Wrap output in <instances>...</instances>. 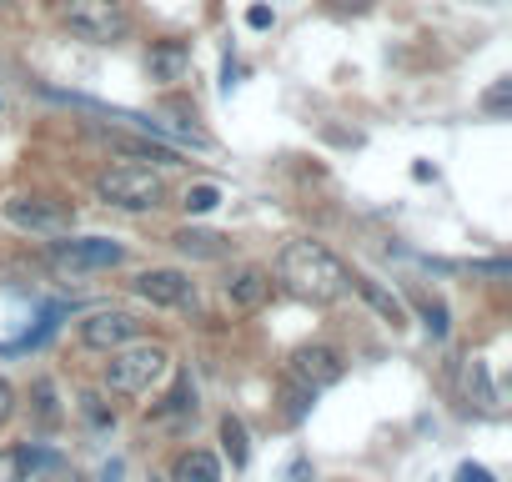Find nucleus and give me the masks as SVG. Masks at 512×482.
Segmentation results:
<instances>
[{
	"mask_svg": "<svg viewBox=\"0 0 512 482\" xmlns=\"http://www.w3.org/2000/svg\"><path fill=\"white\" fill-rule=\"evenodd\" d=\"M277 277L287 282L292 297L317 302V307H327L347 292V267L322 247V241H287L282 257H277Z\"/></svg>",
	"mask_w": 512,
	"mask_h": 482,
	"instance_id": "f257e3e1",
	"label": "nucleus"
},
{
	"mask_svg": "<svg viewBox=\"0 0 512 482\" xmlns=\"http://www.w3.org/2000/svg\"><path fill=\"white\" fill-rule=\"evenodd\" d=\"M166 367H171V352L161 342H126L106 362V387L126 392V397H141V392H151L166 377Z\"/></svg>",
	"mask_w": 512,
	"mask_h": 482,
	"instance_id": "f03ea898",
	"label": "nucleus"
},
{
	"mask_svg": "<svg viewBox=\"0 0 512 482\" xmlns=\"http://www.w3.org/2000/svg\"><path fill=\"white\" fill-rule=\"evenodd\" d=\"M61 21L91 46H116L131 36V16L121 0H61Z\"/></svg>",
	"mask_w": 512,
	"mask_h": 482,
	"instance_id": "7ed1b4c3",
	"label": "nucleus"
},
{
	"mask_svg": "<svg viewBox=\"0 0 512 482\" xmlns=\"http://www.w3.org/2000/svg\"><path fill=\"white\" fill-rule=\"evenodd\" d=\"M96 196L111 201V206H126V211H151V206H161L166 181H161V171L126 161V166H111V171L96 176Z\"/></svg>",
	"mask_w": 512,
	"mask_h": 482,
	"instance_id": "20e7f679",
	"label": "nucleus"
},
{
	"mask_svg": "<svg viewBox=\"0 0 512 482\" xmlns=\"http://www.w3.org/2000/svg\"><path fill=\"white\" fill-rule=\"evenodd\" d=\"M121 262H126V247H116V241H106V236H71V241H56V252H51V267L61 277L111 272Z\"/></svg>",
	"mask_w": 512,
	"mask_h": 482,
	"instance_id": "39448f33",
	"label": "nucleus"
},
{
	"mask_svg": "<svg viewBox=\"0 0 512 482\" xmlns=\"http://www.w3.org/2000/svg\"><path fill=\"white\" fill-rule=\"evenodd\" d=\"M6 221L16 231H31V236H66L76 216H71V206L46 201V196H11L6 201Z\"/></svg>",
	"mask_w": 512,
	"mask_h": 482,
	"instance_id": "423d86ee",
	"label": "nucleus"
},
{
	"mask_svg": "<svg viewBox=\"0 0 512 482\" xmlns=\"http://www.w3.org/2000/svg\"><path fill=\"white\" fill-rule=\"evenodd\" d=\"M136 337H141V322L131 312H91L81 322V342L96 347V352H116V347H126Z\"/></svg>",
	"mask_w": 512,
	"mask_h": 482,
	"instance_id": "0eeeda50",
	"label": "nucleus"
},
{
	"mask_svg": "<svg viewBox=\"0 0 512 482\" xmlns=\"http://www.w3.org/2000/svg\"><path fill=\"white\" fill-rule=\"evenodd\" d=\"M131 287H136V297L151 302V307H186V302H191V277L176 272V267H151V272H141Z\"/></svg>",
	"mask_w": 512,
	"mask_h": 482,
	"instance_id": "6e6552de",
	"label": "nucleus"
},
{
	"mask_svg": "<svg viewBox=\"0 0 512 482\" xmlns=\"http://www.w3.org/2000/svg\"><path fill=\"white\" fill-rule=\"evenodd\" d=\"M347 287H357V297H362V302H367V307L392 327V332H402V327H407V307H402V297H397L387 282H377L372 272L352 267V272H347Z\"/></svg>",
	"mask_w": 512,
	"mask_h": 482,
	"instance_id": "1a4fd4ad",
	"label": "nucleus"
},
{
	"mask_svg": "<svg viewBox=\"0 0 512 482\" xmlns=\"http://www.w3.org/2000/svg\"><path fill=\"white\" fill-rule=\"evenodd\" d=\"M342 372H347V367H342V352H337V347H322V342H317V347H302V352L292 357V377L307 382L312 392L342 382Z\"/></svg>",
	"mask_w": 512,
	"mask_h": 482,
	"instance_id": "9d476101",
	"label": "nucleus"
},
{
	"mask_svg": "<svg viewBox=\"0 0 512 482\" xmlns=\"http://www.w3.org/2000/svg\"><path fill=\"white\" fill-rule=\"evenodd\" d=\"M272 297V277L262 267H241L226 277V307L231 312H256V307H267Z\"/></svg>",
	"mask_w": 512,
	"mask_h": 482,
	"instance_id": "9b49d317",
	"label": "nucleus"
},
{
	"mask_svg": "<svg viewBox=\"0 0 512 482\" xmlns=\"http://www.w3.org/2000/svg\"><path fill=\"white\" fill-rule=\"evenodd\" d=\"M21 462H26V482H86L61 452L46 447H21Z\"/></svg>",
	"mask_w": 512,
	"mask_h": 482,
	"instance_id": "f8f14e48",
	"label": "nucleus"
},
{
	"mask_svg": "<svg viewBox=\"0 0 512 482\" xmlns=\"http://www.w3.org/2000/svg\"><path fill=\"white\" fill-rule=\"evenodd\" d=\"M146 71H151V81L176 86V81H186V71H191V51H186L181 41H161V46H151Z\"/></svg>",
	"mask_w": 512,
	"mask_h": 482,
	"instance_id": "ddd939ff",
	"label": "nucleus"
},
{
	"mask_svg": "<svg viewBox=\"0 0 512 482\" xmlns=\"http://www.w3.org/2000/svg\"><path fill=\"white\" fill-rule=\"evenodd\" d=\"M171 482H221V462H216V452H206V447L181 452L176 467H171Z\"/></svg>",
	"mask_w": 512,
	"mask_h": 482,
	"instance_id": "4468645a",
	"label": "nucleus"
},
{
	"mask_svg": "<svg viewBox=\"0 0 512 482\" xmlns=\"http://www.w3.org/2000/svg\"><path fill=\"white\" fill-rule=\"evenodd\" d=\"M462 392H467V402H477V407H492V402H497L482 357H467V362H462Z\"/></svg>",
	"mask_w": 512,
	"mask_h": 482,
	"instance_id": "2eb2a0df",
	"label": "nucleus"
},
{
	"mask_svg": "<svg viewBox=\"0 0 512 482\" xmlns=\"http://www.w3.org/2000/svg\"><path fill=\"white\" fill-rule=\"evenodd\" d=\"M121 151H131V156H146V161H161V166H176L181 156H176V146H166L161 136H121Z\"/></svg>",
	"mask_w": 512,
	"mask_h": 482,
	"instance_id": "dca6fc26",
	"label": "nucleus"
},
{
	"mask_svg": "<svg viewBox=\"0 0 512 482\" xmlns=\"http://www.w3.org/2000/svg\"><path fill=\"white\" fill-rule=\"evenodd\" d=\"M312 397H317V392L287 372V382H282V417H287V422H302V417L312 412Z\"/></svg>",
	"mask_w": 512,
	"mask_h": 482,
	"instance_id": "f3484780",
	"label": "nucleus"
},
{
	"mask_svg": "<svg viewBox=\"0 0 512 482\" xmlns=\"http://www.w3.org/2000/svg\"><path fill=\"white\" fill-rule=\"evenodd\" d=\"M221 447H226V457H231V467H246V457H251V442H246V427H241V417H221Z\"/></svg>",
	"mask_w": 512,
	"mask_h": 482,
	"instance_id": "a211bd4d",
	"label": "nucleus"
},
{
	"mask_svg": "<svg viewBox=\"0 0 512 482\" xmlns=\"http://www.w3.org/2000/svg\"><path fill=\"white\" fill-rule=\"evenodd\" d=\"M176 247L186 257H221L226 252V236H211V231H176Z\"/></svg>",
	"mask_w": 512,
	"mask_h": 482,
	"instance_id": "6ab92c4d",
	"label": "nucleus"
},
{
	"mask_svg": "<svg viewBox=\"0 0 512 482\" xmlns=\"http://www.w3.org/2000/svg\"><path fill=\"white\" fill-rule=\"evenodd\" d=\"M176 412H196V387H191V377H181V382H176V392H171L151 417H176Z\"/></svg>",
	"mask_w": 512,
	"mask_h": 482,
	"instance_id": "aec40b11",
	"label": "nucleus"
},
{
	"mask_svg": "<svg viewBox=\"0 0 512 482\" xmlns=\"http://www.w3.org/2000/svg\"><path fill=\"white\" fill-rule=\"evenodd\" d=\"M216 201H221V186H211V181H201V186H191V191H186V201H181V206H186L191 216H201V211H211Z\"/></svg>",
	"mask_w": 512,
	"mask_h": 482,
	"instance_id": "412c9836",
	"label": "nucleus"
},
{
	"mask_svg": "<svg viewBox=\"0 0 512 482\" xmlns=\"http://www.w3.org/2000/svg\"><path fill=\"white\" fill-rule=\"evenodd\" d=\"M417 312H422V322H427L432 337H447V307L437 297H417Z\"/></svg>",
	"mask_w": 512,
	"mask_h": 482,
	"instance_id": "4be33fe9",
	"label": "nucleus"
},
{
	"mask_svg": "<svg viewBox=\"0 0 512 482\" xmlns=\"http://www.w3.org/2000/svg\"><path fill=\"white\" fill-rule=\"evenodd\" d=\"M507 106H512V81H492V91L482 96V111L487 116H507Z\"/></svg>",
	"mask_w": 512,
	"mask_h": 482,
	"instance_id": "5701e85b",
	"label": "nucleus"
},
{
	"mask_svg": "<svg viewBox=\"0 0 512 482\" xmlns=\"http://www.w3.org/2000/svg\"><path fill=\"white\" fill-rule=\"evenodd\" d=\"M0 482H26V462L16 447H0Z\"/></svg>",
	"mask_w": 512,
	"mask_h": 482,
	"instance_id": "b1692460",
	"label": "nucleus"
},
{
	"mask_svg": "<svg viewBox=\"0 0 512 482\" xmlns=\"http://www.w3.org/2000/svg\"><path fill=\"white\" fill-rule=\"evenodd\" d=\"M16 417V387L6 382V377H0V427H6Z\"/></svg>",
	"mask_w": 512,
	"mask_h": 482,
	"instance_id": "393cba45",
	"label": "nucleus"
},
{
	"mask_svg": "<svg viewBox=\"0 0 512 482\" xmlns=\"http://www.w3.org/2000/svg\"><path fill=\"white\" fill-rule=\"evenodd\" d=\"M81 412H86V417H91V422H101V427H106V422H111V412H106V407H101V397H91V392H86V397H81Z\"/></svg>",
	"mask_w": 512,
	"mask_h": 482,
	"instance_id": "a878e982",
	"label": "nucleus"
},
{
	"mask_svg": "<svg viewBox=\"0 0 512 482\" xmlns=\"http://www.w3.org/2000/svg\"><path fill=\"white\" fill-rule=\"evenodd\" d=\"M457 482H492V472L477 467V462H462V467H457Z\"/></svg>",
	"mask_w": 512,
	"mask_h": 482,
	"instance_id": "bb28decb",
	"label": "nucleus"
},
{
	"mask_svg": "<svg viewBox=\"0 0 512 482\" xmlns=\"http://www.w3.org/2000/svg\"><path fill=\"white\" fill-rule=\"evenodd\" d=\"M246 26H251V31H267V26H272V11H267V6H251V11H246Z\"/></svg>",
	"mask_w": 512,
	"mask_h": 482,
	"instance_id": "cd10ccee",
	"label": "nucleus"
},
{
	"mask_svg": "<svg viewBox=\"0 0 512 482\" xmlns=\"http://www.w3.org/2000/svg\"><path fill=\"white\" fill-rule=\"evenodd\" d=\"M0 6H16V0H0Z\"/></svg>",
	"mask_w": 512,
	"mask_h": 482,
	"instance_id": "c85d7f7f",
	"label": "nucleus"
}]
</instances>
